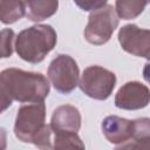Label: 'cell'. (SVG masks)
<instances>
[{
	"label": "cell",
	"mask_w": 150,
	"mask_h": 150,
	"mask_svg": "<svg viewBox=\"0 0 150 150\" xmlns=\"http://www.w3.org/2000/svg\"><path fill=\"white\" fill-rule=\"evenodd\" d=\"M48 93V80L41 74L23 71L16 68L5 69L1 73L0 94L2 111L13 101L29 103L43 102Z\"/></svg>",
	"instance_id": "6da1fadb"
},
{
	"label": "cell",
	"mask_w": 150,
	"mask_h": 150,
	"mask_svg": "<svg viewBox=\"0 0 150 150\" xmlns=\"http://www.w3.org/2000/svg\"><path fill=\"white\" fill-rule=\"evenodd\" d=\"M46 109L43 102L28 103L19 108L14 132L15 136L26 143H33L42 150H53V130L45 124Z\"/></svg>",
	"instance_id": "7a4b0ae2"
},
{
	"label": "cell",
	"mask_w": 150,
	"mask_h": 150,
	"mask_svg": "<svg viewBox=\"0 0 150 150\" xmlns=\"http://www.w3.org/2000/svg\"><path fill=\"white\" fill-rule=\"evenodd\" d=\"M56 33L48 25H36L23 29L15 40L19 56L30 63L41 62L56 43Z\"/></svg>",
	"instance_id": "3957f363"
},
{
	"label": "cell",
	"mask_w": 150,
	"mask_h": 150,
	"mask_svg": "<svg viewBox=\"0 0 150 150\" xmlns=\"http://www.w3.org/2000/svg\"><path fill=\"white\" fill-rule=\"evenodd\" d=\"M117 25V14L112 6L107 4L90 13L84 29V38L93 45H103L110 39Z\"/></svg>",
	"instance_id": "277c9868"
},
{
	"label": "cell",
	"mask_w": 150,
	"mask_h": 150,
	"mask_svg": "<svg viewBox=\"0 0 150 150\" xmlns=\"http://www.w3.org/2000/svg\"><path fill=\"white\" fill-rule=\"evenodd\" d=\"M116 83V76L112 71L100 66H90L84 69L81 80V90L91 98L105 100L112 93Z\"/></svg>",
	"instance_id": "5b68a950"
},
{
	"label": "cell",
	"mask_w": 150,
	"mask_h": 150,
	"mask_svg": "<svg viewBox=\"0 0 150 150\" xmlns=\"http://www.w3.org/2000/svg\"><path fill=\"white\" fill-rule=\"evenodd\" d=\"M48 77L57 91L69 94L75 89L79 82L77 63L69 55L61 54L50 62Z\"/></svg>",
	"instance_id": "8992f818"
},
{
	"label": "cell",
	"mask_w": 150,
	"mask_h": 150,
	"mask_svg": "<svg viewBox=\"0 0 150 150\" xmlns=\"http://www.w3.org/2000/svg\"><path fill=\"white\" fill-rule=\"evenodd\" d=\"M118 41L122 48L135 55L150 60V30L137 27L136 25H127L120 29Z\"/></svg>",
	"instance_id": "52a82bcc"
},
{
	"label": "cell",
	"mask_w": 150,
	"mask_h": 150,
	"mask_svg": "<svg viewBox=\"0 0 150 150\" xmlns=\"http://www.w3.org/2000/svg\"><path fill=\"white\" fill-rule=\"evenodd\" d=\"M150 102V90L146 86L132 81L120 88L115 96V105L125 110L142 109Z\"/></svg>",
	"instance_id": "ba28073f"
},
{
	"label": "cell",
	"mask_w": 150,
	"mask_h": 150,
	"mask_svg": "<svg viewBox=\"0 0 150 150\" xmlns=\"http://www.w3.org/2000/svg\"><path fill=\"white\" fill-rule=\"evenodd\" d=\"M102 131L110 143L122 144L134 136V121L118 116H108L102 122Z\"/></svg>",
	"instance_id": "9c48e42d"
},
{
	"label": "cell",
	"mask_w": 150,
	"mask_h": 150,
	"mask_svg": "<svg viewBox=\"0 0 150 150\" xmlns=\"http://www.w3.org/2000/svg\"><path fill=\"white\" fill-rule=\"evenodd\" d=\"M81 127V115L77 108L73 105H60L56 108L52 116L50 128L53 132L66 131L77 132Z\"/></svg>",
	"instance_id": "30bf717a"
},
{
	"label": "cell",
	"mask_w": 150,
	"mask_h": 150,
	"mask_svg": "<svg viewBox=\"0 0 150 150\" xmlns=\"http://www.w3.org/2000/svg\"><path fill=\"white\" fill-rule=\"evenodd\" d=\"M26 16L32 21H41L57 11V1H26Z\"/></svg>",
	"instance_id": "8fae6325"
},
{
	"label": "cell",
	"mask_w": 150,
	"mask_h": 150,
	"mask_svg": "<svg viewBox=\"0 0 150 150\" xmlns=\"http://www.w3.org/2000/svg\"><path fill=\"white\" fill-rule=\"evenodd\" d=\"M26 15L23 1H0V19L4 23H13Z\"/></svg>",
	"instance_id": "7c38bea8"
},
{
	"label": "cell",
	"mask_w": 150,
	"mask_h": 150,
	"mask_svg": "<svg viewBox=\"0 0 150 150\" xmlns=\"http://www.w3.org/2000/svg\"><path fill=\"white\" fill-rule=\"evenodd\" d=\"M53 150H86L83 142L76 132H54Z\"/></svg>",
	"instance_id": "4fadbf2b"
},
{
	"label": "cell",
	"mask_w": 150,
	"mask_h": 150,
	"mask_svg": "<svg viewBox=\"0 0 150 150\" xmlns=\"http://www.w3.org/2000/svg\"><path fill=\"white\" fill-rule=\"evenodd\" d=\"M146 5H148L146 1L118 0V1H116V12L120 18H122L124 20H129V19H134L138 14H141Z\"/></svg>",
	"instance_id": "5bb4252c"
},
{
	"label": "cell",
	"mask_w": 150,
	"mask_h": 150,
	"mask_svg": "<svg viewBox=\"0 0 150 150\" xmlns=\"http://www.w3.org/2000/svg\"><path fill=\"white\" fill-rule=\"evenodd\" d=\"M132 139H150V118L142 117L134 121Z\"/></svg>",
	"instance_id": "9a60e30c"
},
{
	"label": "cell",
	"mask_w": 150,
	"mask_h": 150,
	"mask_svg": "<svg viewBox=\"0 0 150 150\" xmlns=\"http://www.w3.org/2000/svg\"><path fill=\"white\" fill-rule=\"evenodd\" d=\"M14 45V32L12 29H2L1 32V57L12 55Z\"/></svg>",
	"instance_id": "2e32d148"
},
{
	"label": "cell",
	"mask_w": 150,
	"mask_h": 150,
	"mask_svg": "<svg viewBox=\"0 0 150 150\" xmlns=\"http://www.w3.org/2000/svg\"><path fill=\"white\" fill-rule=\"evenodd\" d=\"M115 150H150V139H129Z\"/></svg>",
	"instance_id": "e0dca14e"
},
{
	"label": "cell",
	"mask_w": 150,
	"mask_h": 150,
	"mask_svg": "<svg viewBox=\"0 0 150 150\" xmlns=\"http://www.w3.org/2000/svg\"><path fill=\"white\" fill-rule=\"evenodd\" d=\"M76 5L79 7H81L84 11H95L104 5H107L105 1H84V2H76Z\"/></svg>",
	"instance_id": "ac0fdd59"
},
{
	"label": "cell",
	"mask_w": 150,
	"mask_h": 150,
	"mask_svg": "<svg viewBox=\"0 0 150 150\" xmlns=\"http://www.w3.org/2000/svg\"><path fill=\"white\" fill-rule=\"evenodd\" d=\"M143 77L150 84V60H148L146 63L144 64V68H143Z\"/></svg>",
	"instance_id": "d6986e66"
}]
</instances>
